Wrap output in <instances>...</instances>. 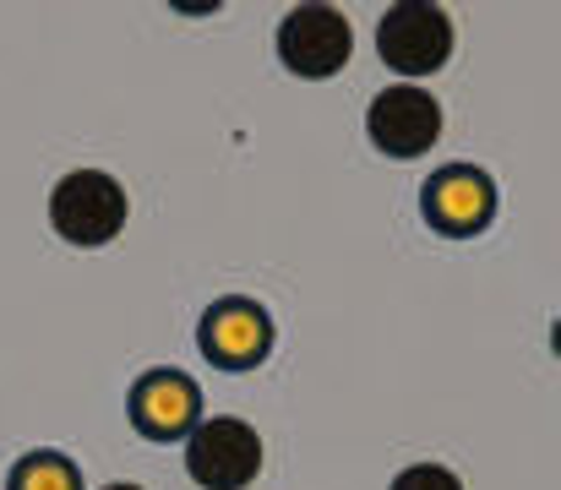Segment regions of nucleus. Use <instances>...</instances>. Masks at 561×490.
<instances>
[{"instance_id":"11","label":"nucleus","mask_w":561,"mask_h":490,"mask_svg":"<svg viewBox=\"0 0 561 490\" xmlns=\"http://www.w3.org/2000/svg\"><path fill=\"white\" fill-rule=\"evenodd\" d=\"M104 490H142V486H104Z\"/></svg>"},{"instance_id":"9","label":"nucleus","mask_w":561,"mask_h":490,"mask_svg":"<svg viewBox=\"0 0 561 490\" xmlns=\"http://www.w3.org/2000/svg\"><path fill=\"white\" fill-rule=\"evenodd\" d=\"M5 490H82V475L66 453H27L11 464Z\"/></svg>"},{"instance_id":"6","label":"nucleus","mask_w":561,"mask_h":490,"mask_svg":"<svg viewBox=\"0 0 561 490\" xmlns=\"http://www.w3.org/2000/svg\"><path fill=\"white\" fill-rule=\"evenodd\" d=\"M196 343H202V354L218 371H256L267 360V349H273V317L256 300H245V295L213 300L202 311Z\"/></svg>"},{"instance_id":"1","label":"nucleus","mask_w":561,"mask_h":490,"mask_svg":"<svg viewBox=\"0 0 561 490\" xmlns=\"http://www.w3.org/2000/svg\"><path fill=\"white\" fill-rule=\"evenodd\" d=\"M126 213H131L126 185L115 174H104V169H71L49 191V224H55V235L66 246H82V251L110 246L126 229Z\"/></svg>"},{"instance_id":"8","label":"nucleus","mask_w":561,"mask_h":490,"mask_svg":"<svg viewBox=\"0 0 561 490\" xmlns=\"http://www.w3.org/2000/svg\"><path fill=\"white\" fill-rule=\"evenodd\" d=\"M420 202H425V218L442 235H480L491 224V213H496V185L474 163H447V169H436L425 180Z\"/></svg>"},{"instance_id":"3","label":"nucleus","mask_w":561,"mask_h":490,"mask_svg":"<svg viewBox=\"0 0 561 490\" xmlns=\"http://www.w3.org/2000/svg\"><path fill=\"white\" fill-rule=\"evenodd\" d=\"M355 55V27L339 5H295L278 22V60L284 71L306 77V82H328L350 66Z\"/></svg>"},{"instance_id":"2","label":"nucleus","mask_w":561,"mask_h":490,"mask_svg":"<svg viewBox=\"0 0 561 490\" xmlns=\"http://www.w3.org/2000/svg\"><path fill=\"white\" fill-rule=\"evenodd\" d=\"M186 475L202 490H245L262 475V436L240 414L196 420L186 436Z\"/></svg>"},{"instance_id":"10","label":"nucleus","mask_w":561,"mask_h":490,"mask_svg":"<svg viewBox=\"0 0 561 490\" xmlns=\"http://www.w3.org/2000/svg\"><path fill=\"white\" fill-rule=\"evenodd\" d=\"M387 490H463V480L447 464H409Z\"/></svg>"},{"instance_id":"5","label":"nucleus","mask_w":561,"mask_h":490,"mask_svg":"<svg viewBox=\"0 0 561 490\" xmlns=\"http://www.w3.org/2000/svg\"><path fill=\"white\" fill-rule=\"evenodd\" d=\"M366 132H371V143L387 159H420L442 137V104L420 82H398V88H387V93L371 99Z\"/></svg>"},{"instance_id":"7","label":"nucleus","mask_w":561,"mask_h":490,"mask_svg":"<svg viewBox=\"0 0 561 490\" xmlns=\"http://www.w3.org/2000/svg\"><path fill=\"white\" fill-rule=\"evenodd\" d=\"M202 420V387L191 381L186 371L159 365L142 371L131 387V425L153 442H186L191 425Z\"/></svg>"},{"instance_id":"4","label":"nucleus","mask_w":561,"mask_h":490,"mask_svg":"<svg viewBox=\"0 0 561 490\" xmlns=\"http://www.w3.org/2000/svg\"><path fill=\"white\" fill-rule=\"evenodd\" d=\"M376 49H381V66H392L398 77H431L447 66L453 55V16L442 5H425V0H403L381 16L376 27Z\"/></svg>"}]
</instances>
